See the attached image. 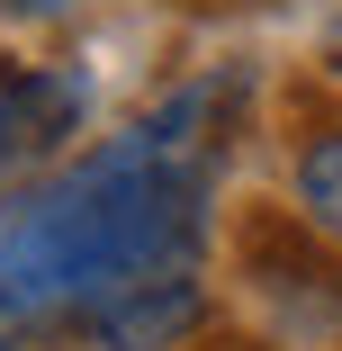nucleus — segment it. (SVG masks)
I'll list each match as a JSON object with an SVG mask.
<instances>
[{
    "instance_id": "f257e3e1",
    "label": "nucleus",
    "mask_w": 342,
    "mask_h": 351,
    "mask_svg": "<svg viewBox=\"0 0 342 351\" xmlns=\"http://www.w3.org/2000/svg\"><path fill=\"white\" fill-rule=\"evenodd\" d=\"M225 126H234V82H189L145 126L82 154L45 189L0 198V315L63 324L108 306L117 289L189 270L208 243Z\"/></svg>"
},
{
    "instance_id": "f03ea898",
    "label": "nucleus",
    "mask_w": 342,
    "mask_h": 351,
    "mask_svg": "<svg viewBox=\"0 0 342 351\" xmlns=\"http://www.w3.org/2000/svg\"><path fill=\"white\" fill-rule=\"evenodd\" d=\"M82 73H10L0 82V189L19 171H36L63 135L82 126Z\"/></svg>"
},
{
    "instance_id": "7ed1b4c3",
    "label": "nucleus",
    "mask_w": 342,
    "mask_h": 351,
    "mask_svg": "<svg viewBox=\"0 0 342 351\" xmlns=\"http://www.w3.org/2000/svg\"><path fill=\"white\" fill-rule=\"evenodd\" d=\"M198 315H208V289H198L189 270H171V279H145V289H117L82 324H90L99 351H180L198 333Z\"/></svg>"
},
{
    "instance_id": "20e7f679",
    "label": "nucleus",
    "mask_w": 342,
    "mask_h": 351,
    "mask_svg": "<svg viewBox=\"0 0 342 351\" xmlns=\"http://www.w3.org/2000/svg\"><path fill=\"white\" fill-rule=\"evenodd\" d=\"M297 207H306V226H315V234L342 243V126L306 145V162H297Z\"/></svg>"
},
{
    "instance_id": "39448f33",
    "label": "nucleus",
    "mask_w": 342,
    "mask_h": 351,
    "mask_svg": "<svg viewBox=\"0 0 342 351\" xmlns=\"http://www.w3.org/2000/svg\"><path fill=\"white\" fill-rule=\"evenodd\" d=\"M0 10H19V19H63L73 0H0Z\"/></svg>"
},
{
    "instance_id": "423d86ee",
    "label": "nucleus",
    "mask_w": 342,
    "mask_h": 351,
    "mask_svg": "<svg viewBox=\"0 0 342 351\" xmlns=\"http://www.w3.org/2000/svg\"><path fill=\"white\" fill-rule=\"evenodd\" d=\"M333 63H342V19H333Z\"/></svg>"
},
{
    "instance_id": "0eeeda50",
    "label": "nucleus",
    "mask_w": 342,
    "mask_h": 351,
    "mask_svg": "<svg viewBox=\"0 0 342 351\" xmlns=\"http://www.w3.org/2000/svg\"><path fill=\"white\" fill-rule=\"evenodd\" d=\"M0 351H10V342H0Z\"/></svg>"
}]
</instances>
